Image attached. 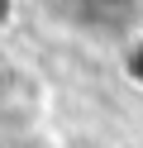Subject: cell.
I'll use <instances>...</instances> for the list:
<instances>
[{"mask_svg":"<svg viewBox=\"0 0 143 148\" xmlns=\"http://www.w3.org/2000/svg\"><path fill=\"white\" fill-rule=\"evenodd\" d=\"M124 77L133 81V86H143V38L129 48V58H124Z\"/></svg>","mask_w":143,"mask_h":148,"instance_id":"1","label":"cell"},{"mask_svg":"<svg viewBox=\"0 0 143 148\" xmlns=\"http://www.w3.org/2000/svg\"><path fill=\"white\" fill-rule=\"evenodd\" d=\"M86 5H91V10H100V14H129L138 0H86Z\"/></svg>","mask_w":143,"mask_h":148,"instance_id":"2","label":"cell"},{"mask_svg":"<svg viewBox=\"0 0 143 148\" xmlns=\"http://www.w3.org/2000/svg\"><path fill=\"white\" fill-rule=\"evenodd\" d=\"M14 24V0H0V29Z\"/></svg>","mask_w":143,"mask_h":148,"instance_id":"3","label":"cell"},{"mask_svg":"<svg viewBox=\"0 0 143 148\" xmlns=\"http://www.w3.org/2000/svg\"><path fill=\"white\" fill-rule=\"evenodd\" d=\"M62 5H86V0H62Z\"/></svg>","mask_w":143,"mask_h":148,"instance_id":"4","label":"cell"}]
</instances>
